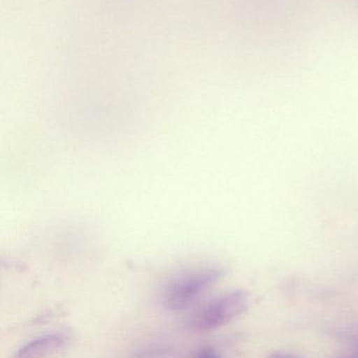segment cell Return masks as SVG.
I'll list each match as a JSON object with an SVG mask.
<instances>
[{"instance_id":"obj_1","label":"cell","mask_w":358,"mask_h":358,"mask_svg":"<svg viewBox=\"0 0 358 358\" xmlns=\"http://www.w3.org/2000/svg\"><path fill=\"white\" fill-rule=\"evenodd\" d=\"M224 273L222 268L204 267L175 276L163 288L161 294L163 307L171 312L187 309L217 284Z\"/></svg>"},{"instance_id":"obj_3","label":"cell","mask_w":358,"mask_h":358,"mask_svg":"<svg viewBox=\"0 0 358 358\" xmlns=\"http://www.w3.org/2000/svg\"><path fill=\"white\" fill-rule=\"evenodd\" d=\"M70 339V335L64 332L43 335L20 348L16 357L39 358L53 355L64 349Z\"/></svg>"},{"instance_id":"obj_2","label":"cell","mask_w":358,"mask_h":358,"mask_svg":"<svg viewBox=\"0 0 358 358\" xmlns=\"http://www.w3.org/2000/svg\"><path fill=\"white\" fill-rule=\"evenodd\" d=\"M249 305L250 294L246 291L225 293L192 312L186 320V330L196 334L217 330L246 311Z\"/></svg>"}]
</instances>
